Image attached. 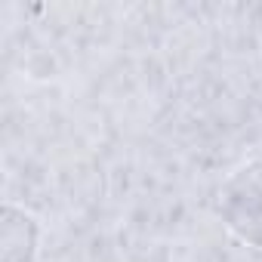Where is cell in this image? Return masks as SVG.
<instances>
[{
  "instance_id": "1",
  "label": "cell",
  "mask_w": 262,
  "mask_h": 262,
  "mask_svg": "<svg viewBox=\"0 0 262 262\" xmlns=\"http://www.w3.org/2000/svg\"><path fill=\"white\" fill-rule=\"evenodd\" d=\"M219 216L234 237L262 247V161L234 170L219 191Z\"/></svg>"
},
{
  "instance_id": "2",
  "label": "cell",
  "mask_w": 262,
  "mask_h": 262,
  "mask_svg": "<svg viewBox=\"0 0 262 262\" xmlns=\"http://www.w3.org/2000/svg\"><path fill=\"white\" fill-rule=\"evenodd\" d=\"M37 253V222L16 204H4V262H31Z\"/></svg>"
}]
</instances>
